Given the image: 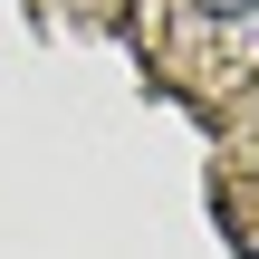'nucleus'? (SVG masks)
I'll return each mask as SVG.
<instances>
[{
  "mask_svg": "<svg viewBox=\"0 0 259 259\" xmlns=\"http://www.w3.org/2000/svg\"><path fill=\"white\" fill-rule=\"evenodd\" d=\"M211 10H231V19H240V10H259V0H211Z\"/></svg>",
  "mask_w": 259,
  "mask_h": 259,
  "instance_id": "obj_1",
  "label": "nucleus"
}]
</instances>
